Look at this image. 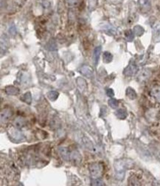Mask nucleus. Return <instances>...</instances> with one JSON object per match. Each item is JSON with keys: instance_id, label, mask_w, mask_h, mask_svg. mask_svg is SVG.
<instances>
[{"instance_id": "f3484780", "label": "nucleus", "mask_w": 160, "mask_h": 186, "mask_svg": "<svg viewBox=\"0 0 160 186\" xmlns=\"http://www.w3.org/2000/svg\"><path fill=\"white\" fill-rule=\"evenodd\" d=\"M112 60V55L109 52H105L103 53V61L105 63L111 62Z\"/></svg>"}, {"instance_id": "f257e3e1", "label": "nucleus", "mask_w": 160, "mask_h": 186, "mask_svg": "<svg viewBox=\"0 0 160 186\" xmlns=\"http://www.w3.org/2000/svg\"><path fill=\"white\" fill-rule=\"evenodd\" d=\"M134 162L129 160H121L117 161L114 164V168L117 172V174H116L117 179L122 180L124 178L125 171L127 168H132Z\"/></svg>"}, {"instance_id": "b1692460", "label": "nucleus", "mask_w": 160, "mask_h": 186, "mask_svg": "<svg viewBox=\"0 0 160 186\" xmlns=\"http://www.w3.org/2000/svg\"><path fill=\"white\" fill-rule=\"evenodd\" d=\"M106 95L109 97H113L114 95V93L113 90L110 88H108L107 90H106Z\"/></svg>"}, {"instance_id": "412c9836", "label": "nucleus", "mask_w": 160, "mask_h": 186, "mask_svg": "<svg viewBox=\"0 0 160 186\" xmlns=\"http://www.w3.org/2000/svg\"><path fill=\"white\" fill-rule=\"evenodd\" d=\"M26 0H13V5L15 7H22L23 4H24Z\"/></svg>"}, {"instance_id": "aec40b11", "label": "nucleus", "mask_w": 160, "mask_h": 186, "mask_svg": "<svg viewBox=\"0 0 160 186\" xmlns=\"http://www.w3.org/2000/svg\"><path fill=\"white\" fill-rule=\"evenodd\" d=\"M91 185H104V183L102 180L98 179L97 178H94V179L91 180Z\"/></svg>"}, {"instance_id": "6ab92c4d", "label": "nucleus", "mask_w": 160, "mask_h": 186, "mask_svg": "<svg viewBox=\"0 0 160 186\" xmlns=\"http://www.w3.org/2000/svg\"><path fill=\"white\" fill-rule=\"evenodd\" d=\"M109 104L112 108L113 109H116L117 107H118V101L117 100L114 99V98H111L110 100L109 101Z\"/></svg>"}, {"instance_id": "f03ea898", "label": "nucleus", "mask_w": 160, "mask_h": 186, "mask_svg": "<svg viewBox=\"0 0 160 186\" xmlns=\"http://www.w3.org/2000/svg\"><path fill=\"white\" fill-rule=\"evenodd\" d=\"M89 171L93 178H97L101 175L102 168L98 163H91L89 165Z\"/></svg>"}, {"instance_id": "4468645a", "label": "nucleus", "mask_w": 160, "mask_h": 186, "mask_svg": "<svg viewBox=\"0 0 160 186\" xmlns=\"http://www.w3.org/2000/svg\"><path fill=\"white\" fill-rule=\"evenodd\" d=\"M47 97L52 101H55L58 97V93L56 91H50L47 93Z\"/></svg>"}, {"instance_id": "0eeeda50", "label": "nucleus", "mask_w": 160, "mask_h": 186, "mask_svg": "<svg viewBox=\"0 0 160 186\" xmlns=\"http://www.w3.org/2000/svg\"><path fill=\"white\" fill-rule=\"evenodd\" d=\"M151 95L153 96L158 102H160V87L159 86H156L152 88L151 91Z\"/></svg>"}, {"instance_id": "2eb2a0df", "label": "nucleus", "mask_w": 160, "mask_h": 186, "mask_svg": "<svg viewBox=\"0 0 160 186\" xmlns=\"http://www.w3.org/2000/svg\"><path fill=\"white\" fill-rule=\"evenodd\" d=\"M71 158L72 160H74L76 162H80L81 161V157H80L78 151H73L71 154Z\"/></svg>"}, {"instance_id": "9b49d317", "label": "nucleus", "mask_w": 160, "mask_h": 186, "mask_svg": "<svg viewBox=\"0 0 160 186\" xmlns=\"http://www.w3.org/2000/svg\"><path fill=\"white\" fill-rule=\"evenodd\" d=\"M80 71H81V73L83 75H86L89 78H90L91 75H92V70H91L90 67H88V66H83L81 68V70H80Z\"/></svg>"}, {"instance_id": "423d86ee", "label": "nucleus", "mask_w": 160, "mask_h": 186, "mask_svg": "<svg viewBox=\"0 0 160 186\" xmlns=\"http://www.w3.org/2000/svg\"><path fill=\"white\" fill-rule=\"evenodd\" d=\"M26 124V121L23 118H16L13 121V126H14L15 128L16 129H22L25 126Z\"/></svg>"}, {"instance_id": "20e7f679", "label": "nucleus", "mask_w": 160, "mask_h": 186, "mask_svg": "<svg viewBox=\"0 0 160 186\" xmlns=\"http://www.w3.org/2000/svg\"><path fill=\"white\" fill-rule=\"evenodd\" d=\"M13 115V112L10 109L5 108L1 112V123H5Z\"/></svg>"}, {"instance_id": "1a4fd4ad", "label": "nucleus", "mask_w": 160, "mask_h": 186, "mask_svg": "<svg viewBox=\"0 0 160 186\" xmlns=\"http://www.w3.org/2000/svg\"><path fill=\"white\" fill-rule=\"evenodd\" d=\"M5 93L9 95H16L19 93V90L13 86H9L5 88Z\"/></svg>"}, {"instance_id": "9d476101", "label": "nucleus", "mask_w": 160, "mask_h": 186, "mask_svg": "<svg viewBox=\"0 0 160 186\" xmlns=\"http://www.w3.org/2000/svg\"><path fill=\"white\" fill-rule=\"evenodd\" d=\"M115 115H116V116L117 117V118H119V119L124 120L127 118L128 114L126 110H123V109H119L118 110L116 111Z\"/></svg>"}, {"instance_id": "39448f33", "label": "nucleus", "mask_w": 160, "mask_h": 186, "mask_svg": "<svg viewBox=\"0 0 160 186\" xmlns=\"http://www.w3.org/2000/svg\"><path fill=\"white\" fill-rule=\"evenodd\" d=\"M58 151L61 156V157L63 158L64 160L68 161L71 159V154L69 151L68 149L65 148V147H60V148L58 149Z\"/></svg>"}, {"instance_id": "7ed1b4c3", "label": "nucleus", "mask_w": 160, "mask_h": 186, "mask_svg": "<svg viewBox=\"0 0 160 186\" xmlns=\"http://www.w3.org/2000/svg\"><path fill=\"white\" fill-rule=\"evenodd\" d=\"M8 132L10 136L16 141H20L24 139V136L22 134L16 129H10Z\"/></svg>"}, {"instance_id": "ddd939ff", "label": "nucleus", "mask_w": 160, "mask_h": 186, "mask_svg": "<svg viewBox=\"0 0 160 186\" xmlns=\"http://www.w3.org/2000/svg\"><path fill=\"white\" fill-rule=\"evenodd\" d=\"M21 100L24 101V102L27 103V104H30L32 101V96L30 93H27L24 95H23L22 97H21Z\"/></svg>"}, {"instance_id": "393cba45", "label": "nucleus", "mask_w": 160, "mask_h": 186, "mask_svg": "<svg viewBox=\"0 0 160 186\" xmlns=\"http://www.w3.org/2000/svg\"><path fill=\"white\" fill-rule=\"evenodd\" d=\"M67 1H68V4L69 6L77 5V2H78V0H67Z\"/></svg>"}, {"instance_id": "a211bd4d", "label": "nucleus", "mask_w": 160, "mask_h": 186, "mask_svg": "<svg viewBox=\"0 0 160 186\" xmlns=\"http://www.w3.org/2000/svg\"><path fill=\"white\" fill-rule=\"evenodd\" d=\"M134 32L135 35L140 36L144 33V30H143L142 27H140V26H136V27H134Z\"/></svg>"}, {"instance_id": "f8f14e48", "label": "nucleus", "mask_w": 160, "mask_h": 186, "mask_svg": "<svg viewBox=\"0 0 160 186\" xmlns=\"http://www.w3.org/2000/svg\"><path fill=\"white\" fill-rule=\"evenodd\" d=\"M126 95L128 96V98H130L131 100H134L137 98V93L134 90H133L131 87H129V88L126 90Z\"/></svg>"}, {"instance_id": "6e6552de", "label": "nucleus", "mask_w": 160, "mask_h": 186, "mask_svg": "<svg viewBox=\"0 0 160 186\" xmlns=\"http://www.w3.org/2000/svg\"><path fill=\"white\" fill-rule=\"evenodd\" d=\"M101 47L99 46V47H96L94 50V53H93V61H94V64L95 66H97V63H98L99 58H100V53H101Z\"/></svg>"}, {"instance_id": "4be33fe9", "label": "nucleus", "mask_w": 160, "mask_h": 186, "mask_svg": "<svg viewBox=\"0 0 160 186\" xmlns=\"http://www.w3.org/2000/svg\"><path fill=\"white\" fill-rule=\"evenodd\" d=\"M150 75V73L148 71H145V70H144V71L142 72V73H141L140 75V79L141 80V81H143V80L146 79V78H148V76Z\"/></svg>"}, {"instance_id": "dca6fc26", "label": "nucleus", "mask_w": 160, "mask_h": 186, "mask_svg": "<svg viewBox=\"0 0 160 186\" xmlns=\"http://www.w3.org/2000/svg\"><path fill=\"white\" fill-rule=\"evenodd\" d=\"M137 68L134 65H130L129 67H127L126 70H125V74L127 75H132L134 73V72L136 71Z\"/></svg>"}, {"instance_id": "5701e85b", "label": "nucleus", "mask_w": 160, "mask_h": 186, "mask_svg": "<svg viewBox=\"0 0 160 186\" xmlns=\"http://www.w3.org/2000/svg\"><path fill=\"white\" fill-rule=\"evenodd\" d=\"M126 38H127L128 41H132L134 38V34H133V33L131 31V30H129V31L126 32Z\"/></svg>"}]
</instances>
